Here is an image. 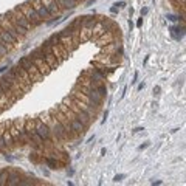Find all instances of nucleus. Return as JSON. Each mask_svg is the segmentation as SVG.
Here are the masks:
<instances>
[{
    "label": "nucleus",
    "mask_w": 186,
    "mask_h": 186,
    "mask_svg": "<svg viewBox=\"0 0 186 186\" xmlns=\"http://www.w3.org/2000/svg\"><path fill=\"white\" fill-rule=\"evenodd\" d=\"M95 89H96V92L101 95L102 98L105 96V93H107V89H105V85L104 84H99V85H95Z\"/></svg>",
    "instance_id": "16"
},
{
    "label": "nucleus",
    "mask_w": 186,
    "mask_h": 186,
    "mask_svg": "<svg viewBox=\"0 0 186 186\" xmlns=\"http://www.w3.org/2000/svg\"><path fill=\"white\" fill-rule=\"evenodd\" d=\"M70 129L75 132H78V134H84L85 132V124L82 123V121H79L78 118H73L70 121Z\"/></svg>",
    "instance_id": "10"
},
{
    "label": "nucleus",
    "mask_w": 186,
    "mask_h": 186,
    "mask_svg": "<svg viewBox=\"0 0 186 186\" xmlns=\"http://www.w3.org/2000/svg\"><path fill=\"white\" fill-rule=\"evenodd\" d=\"M34 130H36V134L39 135V138L42 140V141L50 140V127H48L45 123H42V121H37Z\"/></svg>",
    "instance_id": "4"
},
{
    "label": "nucleus",
    "mask_w": 186,
    "mask_h": 186,
    "mask_svg": "<svg viewBox=\"0 0 186 186\" xmlns=\"http://www.w3.org/2000/svg\"><path fill=\"white\" fill-rule=\"evenodd\" d=\"M31 3H33L34 9L37 11V14L42 17V20H45V19H48V17H51L50 13H48L47 8H45V6L42 5V2H40V0H31Z\"/></svg>",
    "instance_id": "6"
},
{
    "label": "nucleus",
    "mask_w": 186,
    "mask_h": 186,
    "mask_svg": "<svg viewBox=\"0 0 186 186\" xmlns=\"http://www.w3.org/2000/svg\"><path fill=\"white\" fill-rule=\"evenodd\" d=\"M3 149H6V141L3 136H0V150H3Z\"/></svg>",
    "instance_id": "20"
},
{
    "label": "nucleus",
    "mask_w": 186,
    "mask_h": 186,
    "mask_svg": "<svg viewBox=\"0 0 186 186\" xmlns=\"http://www.w3.org/2000/svg\"><path fill=\"white\" fill-rule=\"evenodd\" d=\"M20 11L25 14V17L30 20V24H31L33 26H39V25H42V17L37 14V11L31 8V6H28L25 3V5H22L20 6Z\"/></svg>",
    "instance_id": "1"
},
{
    "label": "nucleus",
    "mask_w": 186,
    "mask_h": 186,
    "mask_svg": "<svg viewBox=\"0 0 186 186\" xmlns=\"http://www.w3.org/2000/svg\"><path fill=\"white\" fill-rule=\"evenodd\" d=\"M82 25H84L85 28H92V26L95 25L93 17H84V19H82Z\"/></svg>",
    "instance_id": "15"
},
{
    "label": "nucleus",
    "mask_w": 186,
    "mask_h": 186,
    "mask_svg": "<svg viewBox=\"0 0 186 186\" xmlns=\"http://www.w3.org/2000/svg\"><path fill=\"white\" fill-rule=\"evenodd\" d=\"M116 8H118V9H121V8H124V6H126V2H120V3H116Z\"/></svg>",
    "instance_id": "22"
},
{
    "label": "nucleus",
    "mask_w": 186,
    "mask_h": 186,
    "mask_svg": "<svg viewBox=\"0 0 186 186\" xmlns=\"http://www.w3.org/2000/svg\"><path fill=\"white\" fill-rule=\"evenodd\" d=\"M58 5L60 8H65V9H75L76 8V2L75 0H56Z\"/></svg>",
    "instance_id": "12"
},
{
    "label": "nucleus",
    "mask_w": 186,
    "mask_h": 186,
    "mask_svg": "<svg viewBox=\"0 0 186 186\" xmlns=\"http://www.w3.org/2000/svg\"><path fill=\"white\" fill-rule=\"evenodd\" d=\"M76 118L79 121H82L84 124H87V123H89V120H90V113L87 112V110H78V116H76Z\"/></svg>",
    "instance_id": "13"
},
{
    "label": "nucleus",
    "mask_w": 186,
    "mask_h": 186,
    "mask_svg": "<svg viewBox=\"0 0 186 186\" xmlns=\"http://www.w3.org/2000/svg\"><path fill=\"white\" fill-rule=\"evenodd\" d=\"M11 14H13V17L16 19V22H17V24H19V25H22L25 30H31V28H33V25L30 24V20L25 17V14L22 13V11L19 9V8L11 9Z\"/></svg>",
    "instance_id": "2"
},
{
    "label": "nucleus",
    "mask_w": 186,
    "mask_h": 186,
    "mask_svg": "<svg viewBox=\"0 0 186 186\" xmlns=\"http://www.w3.org/2000/svg\"><path fill=\"white\" fill-rule=\"evenodd\" d=\"M123 178H124V174H120V175H116V177H115V181H121Z\"/></svg>",
    "instance_id": "23"
},
{
    "label": "nucleus",
    "mask_w": 186,
    "mask_h": 186,
    "mask_svg": "<svg viewBox=\"0 0 186 186\" xmlns=\"http://www.w3.org/2000/svg\"><path fill=\"white\" fill-rule=\"evenodd\" d=\"M0 24H2V26H3V30H5L6 33L9 34L11 37H13L14 40H16V42H19V40H20V34H19L17 31H16V28H14V25L11 24V22L8 20V19H6V20H0Z\"/></svg>",
    "instance_id": "5"
},
{
    "label": "nucleus",
    "mask_w": 186,
    "mask_h": 186,
    "mask_svg": "<svg viewBox=\"0 0 186 186\" xmlns=\"http://www.w3.org/2000/svg\"><path fill=\"white\" fill-rule=\"evenodd\" d=\"M6 53H8V47H6V45L0 40V56H5Z\"/></svg>",
    "instance_id": "19"
},
{
    "label": "nucleus",
    "mask_w": 186,
    "mask_h": 186,
    "mask_svg": "<svg viewBox=\"0 0 186 186\" xmlns=\"http://www.w3.org/2000/svg\"><path fill=\"white\" fill-rule=\"evenodd\" d=\"M171 34H172L174 39L180 40L181 37H183V26H181V28H175V26H171Z\"/></svg>",
    "instance_id": "14"
},
{
    "label": "nucleus",
    "mask_w": 186,
    "mask_h": 186,
    "mask_svg": "<svg viewBox=\"0 0 186 186\" xmlns=\"http://www.w3.org/2000/svg\"><path fill=\"white\" fill-rule=\"evenodd\" d=\"M168 19H169V20H172V22H177L178 20V17L177 16H172V14H168Z\"/></svg>",
    "instance_id": "21"
},
{
    "label": "nucleus",
    "mask_w": 186,
    "mask_h": 186,
    "mask_svg": "<svg viewBox=\"0 0 186 186\" xmlns=\"http://www.w3.org/2000/svg\"><path fill=\"white\" fill-rule=\"evenodd\" d=\"M5 157H6V158H8V161H13V157H11V155H9V154H6V155H5Z\"/></svg>",
    "instance_id": "29"
},
{
    "label": "nucleus",
    "mask_w": 186,
    "mask_h": 186,
    "mask_svg": "<svg viewBox=\"0 0 186 186\" xmlns=\"http://www.w3.org/2000/svg\"><path fill=\"white\" fill-rule=\"evenodd\" d=\"M147 146H149V143H146V144H143V146H140V149H146Z\"/></svg>",
    "instance_id": "30"
},
{
    "label": "nucleus",
    "mask_w": 186,
    "mask_h": 186,
    "mask_svg": "<svg viewBox=\"0 0 186 186\" xmlns=\"http://www.w3.org/2000/svg\"><path fill=\"white\" fill-rule=\"evenodd\" d=\"M8 178H9V185H16L17 183V172H9Z\"/></svg>",
    "instance_id": "17"
},
{
    "label": "nucleus",
    "mask_w": 186,
    "mask_h": 186,
    "mask_svg": "<svg viewBox=\"0 0 186 186\" xmlns=\"http://www.w3.org/2000/svg\"><path fill=\"white\" fill-rule=\"evenodd\" d=\"M6 180H8V172H6V171H2V172H0V185H3Z\"/></svg>",
    "instance_id": "18"
},
{
    "label": "nucleus",
    "mask_w": 186,
    "mask_h": 186,
    "mask_svg": "<svg viewBox=\"0 0 186 186\" xmlns=\"http://www.w3.org/2000/svg\"><path fill=\"white\" fill-rule=\"evenodd\" d=\"M154 93H155V95H158V93H160V87H158V85L154 89Z\"/></svg>",
    "instance_id": "25"
},
{
    "label": "nucleus",
    "mask_w": 186,
    "mask_h": 186,
    "mask_svg": "<svg viewBox=\"0 0 186 186\" xmlns=\"http://www.w3.org/2000/svg\"><path fill=\"white\" fill-rule=\"evenodd\" d=\"M19 67H22L26 73H31V71H34L37 68L30 58H20V59H19Z\"/></svg>",
    "instance_id": "8"
},
{
    "label": "nucleus",
    "mask_w": 186,
    "mask_h": 186,
    "mask_svg": "<svg viewBox=\"0 0 186 186\" xmlns=\"http://www.w3.org/2000/svg\"><path fill=\"white\" fill-rule=\"evenodd\" d=\"M84 92H85V96L89 98L90 101H92L93 105H96V107H98V105L102 104V96L96 92L95 85H93V87H89V89H84Z\"/></svg>",
    "instance_id": "3"
},
{
    "label": "nucleus",
    "mask_w": 186,
    "mask_h": 186,
    "mask_svg": "<svg viewBox=\"0 0 186 186\" xmlns=\"http://www.w3.org/2000/svg\"><path fill=\"white\" fill-rule=\"evenodd\" d=\"M110 9H112V13H116V11H118V8H116V6H115V5H113V6H112V8H110Z\"/></svg>",
    "instance_id": "28"
},
{
    "label": "nucleus",
    "mask_w": 186,
    "mask_h": 186,
    "mask_svg": "<svg viewBox=\"0 0 186 186\" xmlns=\"http://www.w3.org/2000/svg\"><path fill=\"white\" fill-rule=\"evenodd\" d=\"M141 25H143V19H140V20L136 22V26H141Z\"/></svg>",
    "instance_id": "27"
},
{
    "label": "nucleus",
    "mask_w": 186,
    "mask_h": 186,
    "mask_svg": "<svg viewBox=\"0 0 186 186\" xmlns=\"http://www.w3.org/2000/svg\"><path fill=\"white\" fill-rule=\"evenodd\" d=\"M0 40H2V42L5 44L6 47H13V45L16 44V40H14L13 37H11L9 34L6 33V31H5V30H3V28H0Z\"/></svg>",
    "instance_id": "11"
},
{
    "label": "nucleus",
    "mask_w": 186,
    "mask_h": 186,
    "mask_svg": "<svg viewBox=\"0 0 186 186\" xmlns=\"http://www.w3.org/2000/svg\"><path fill=\"white\" fill-rule=\"evenodd\" d=\"M5 95H6V92L2 89V87H0V98H2V96H5Z\"/></svg>",
    "instance_id": "24"
},
{
    "label": "nucleus",
    "mask_w": 186,
    "mask_h": 186,
    "mask_svg": "<svg viewBox=\"0 0 186 186\" xmlns=\"http://www.w3.org/2000/svg\"><path fill=\"white\" fill-rule=\"evenodd\" d=\"M42 2V5L47 8V11L50 13V16H56V14L59 13V5L56 0H40Z\"/></svg>",
    "instance_id": "7"
},
{
    "label": "nucleus",
    "mask_w": 186,
    "mask_h": 186,
    "mask_svg": "<svg viewBox=\"0 0 186 186\" xmlns=\"http://www.w3.org/2000/svg\"><path fill=\"white\" fill-rule=\"evenodd\" d=\"M144 14H147V8H143L141 9V16H144Z\"/></svg>",
    "instance_id": "26"
},
{
    "label": "nucleus",
    "mask_w": 186,
    "mask_h": 186,
    "mask_svg": "<svg viewBox=\"0 0 186 186\" xmlns=\"http://www.w3.org/2000/svg\"><path fill=\"white\" fill-rule=\"evenodd\" d=\"M53 132H54V136L58 140H64L65 136L68 135L65 127H64L62 123H59V121H54V126H53Z\"/></svg>",
    "instance_id": "9"
}]
</instances>
